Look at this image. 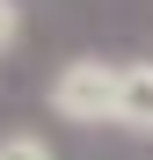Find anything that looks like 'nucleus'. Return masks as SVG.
<instances>
[{"label": "nucleus", "mask_w": 153, "mask_h": 160, "mask_svg": "<svg viewBox=\"0 0 153 160\" xmlns=\"http://www.w3.org/2000/svg\"><path fill=\"white\" fill-rule=\"evenodd\" d=\"M0 160H59L37 131H0Z\"/></svg>", "instance_id": "3"}, {"label": "nucleus", "mask_w": 153, "mask_h": 160, "mask_svg": "<svg viewBox=\"0 0 153 160\" xmlns=\"http://www.w3.org/2000/svg\"><path fill=\"white\" fill-rule=\"evenodd\" d=\"M124 95V58H66L44 88V109L59 124H117Z\"/></svg>", "instance_id": "1"}, {"label": "nucleus", "mask_w": 153, "mask_h": 160, "mask_svg": "<svg viewBox=\"0 0 153 160\" xmlns=\"http://www.w3.org/2000/svg\"><path fill=\"white\" fill-rule=\"evenodd\" d=\"M117 124L153 138V58H124V95H117Z\"/></svg>", "instance_id": "2"}, {"label": "nucleus", "mask_w": 153, "mask_h": 160, "mask_svg": "<svg viewBox=\"0 0 153 160\" xmlns=\"http://www.w3.org/2000/svg\"><path fill=\"white\" fill-rule=\"evenodd\" d=\"M15 44H22V8H15V0H0V58H8Z\"/></svg>", "instance_id": "4"}]
</instances>
